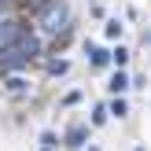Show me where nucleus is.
<instances>
[{
  "instance_id": "f257e3e1",
  "label": "nucleus",
  "mask_w": 151,
  "mask_h": 151,
  "mask_svg": "<svg viewBox=\"0 0 151 151\" xmlns=\"http://www.w3.org/2000/svg\"><path fill=\"white\" fill-rule=\"evenodd\" d=\"M37 52H41V41H37L33 33H22L11 48L0 52V70H4V74L22 70V66H29V59H37Z\"/></svg>"
},
{
  "instance_id": "f03ea898",
  "label": "nucleus",
  "mask_w": 151,
  "mask_h": 151,
  "mask_svg": "<svg viewBox=\"0 0 151 151\" xmlns=\"http://www.w3.org/2000/svg\"><path fill=\"white\" fill-rule=\"evenodd\" d=\"M70 7H66V0H48V4L41 7V26H44V33H52V37H63L66 29H70Z\"/></svg>"
},
{
  "instance_id": "7ed1b4c3",
  "label": "nucleus",
  "mask_w": 151,
  "mask_h": 151,
  "mask_svg": "<svg viewBox=\"0 0 151 151\" xmlns=\"http://www.w3.org/2000/svg\"><path fill=\"white\" fill-rule=\"evenodd\" d=\"M22 33H26V26H22L19 19H11V15H4V19H0V52L11 48V44L19 41Z\"/></svg>"
},
{
  "instance_id": "20e7f679",
  "label": "nucleus",
  "mask_w": 151,
  "mask_h": 151,
  "mask_svg": "<svg viewBox=\"0 0 151 151\" xmlns=\"http://www.w3.org/2000/svg\"><path fill=\"white\" fill-rule=\"evenodd\" d=\"M85 140H88V129H85V125H74V129L66 133V147H74V151L85 147Z\"/></svg>"
},
{
  "instance_id": "39448f33",
  "label": "nucleus",
  "mask_w": 151,
  "mask_h": 151,
  "mask_svg": "<svg viewBox=\"0 0 151 151\" xmlns=\"http://www.w3.org/2000/svg\"><path fill=\"white\" fill-rule=\"evenodd\" d=\"M125 88H129V78L125 74H114L111 78V92H125Z\"/></svg>"
},
{
  "instance_id": "423d86ee",
  "label": "nucleus",
  "mask_w": 151,
  "mask_h": 151,
  "mask_svg": "<svg viewBox=\"0 0 151 151\" xmlns=\"http://www.w3.org/2000/svg\"><path fill=\"white\" fill-rule=\"evenodd\" d=\"M88 55H92V66H107V52H103V48H92V52H88Z\"/></svg>"
},
{
  "instance_id": "0eeeda50",
  "label": "nucleus",
  "mask_w": 151,
  "mask_h": 151,
  "mask_svg": "<svg viewBox=\"0 0 151 151\" xmlns=\"http://www.w3.org/2000/svg\"><path fill=\"white\" fill-rule=\"evenodd\" d=\"M111 59H114V63H118V66H122V63H125V59H129V52H125V48H114V52H111Z\"/></svg>"
},
{
  "instance_id": "6e6552de",
  "label": "nucleus",
  "mask_w": 151,
  "mask_h": 151,
  "mask_svg": "<svg viewBox=\"0 0 151 151\" xmlns=\"http://www.w3.org/2000/svg\"><path fill=\"white\" fill-rule=\"evenodd\" d=\"M107 114H118V118H122V114H125V100H114V103H111V111H107Z\"/></svg>"
},
{
  "instance_id": "1a4fd4ad",
  "label": "nucleus",
  "mask_w": 151,
  "mask_h": 151,
  "mask_svg": "<svg viewBox=\"0 0 151 151\" xmlns=\"http://www.w3.org/2000/svg\"><path fill=\"white\" fill-rule=\"evenodd\" d=\"M107 122V107H96V114H92V125H103Z\"/></svg>"
},
{
  "instance_id": "9d476101",
  "label": "nucleus",
  "mask_w": 151,
  "mask_h": 151,
  "mask_svg": "<svg viewBox=\"0 0 151 151\" xmlns=\"http://www.w3.org/2000/svg\"><path fill=\"white\" fill-rule=\"evenodd\" d=\"M33 4H41V7H44V4H48V0H33Z\"/></svg>"
},
{
  "instance_id": "9b49d317",
  "label": "nucleus",
  "mask_w": 151,
  "mask_h": 151,
  "mask_svg": "<svg viewBox=\"0 0 151 151\" xmlns=\"http://www.w3.org/2000/svg\"><path fill=\"white\" fill-rule=\"evenodd\" d=\"M137 151H144V147H137Z\"/></svg>"
}]
</instances>
